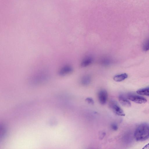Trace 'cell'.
Segmentation results:
<instances>
[{"label": "cell", "instance_id": "cell-1", "mask_svg": "<svg viewBox=\"0 0 149 149\" xmlns=\"http://www.w3.org/2000/svg\"><path fill=\"white\" fill-rule=\"evenodd\" d=\"M135 140L138 142L145 141L149 138V125L147 123L141 124L134 133Z\"/></svg>", "mask_w": 149, "mask_h": 149}, {"label": "cell", "instance_id": "cell-2", "mask_svg": "<svg viewBox=\"0 0 149 149\" xmlns=\"http://www.w3.org/2000/svg\"><path fill=\"white\" fill-rule=\"evenodd\" d=\"M128 98L129 100L131 101L139 104H145L147 101L146 99L144 97L135 95H129L128 96Z\"/></svg>", "mask_w": 149, "mask_h": 149}, {"label": "cell", "instance_id": "cell-3", "mask_svg": "<svg viewBox=\"0 0 149 149\" xmlns=\"http://www.w3.org/2000/svg\"><path fill=\"white\" fill-rule=\"evenodd\" d=\"M110 107L113 112L116 115L120 116H125V114L117 103L115 102L111 103Z\"/></svg>", "mask_w": 149, "mask_h": 149}, {"label": "cell", "instance_id": "cell-4", "mask_svg": "<svg viewBox=\"0 0 149 149\" xmlns=\"http://www.w3.org/2000/svg\"><path fill=\"white\" fill-rule=\"evenodd\" d=\"M98 98L99 103L101 104L104 105L107 103L108 94L105 90H102L99 91L98 93Z\"/></svg>", "mask_w": 149, "mask_h": 149}, {"label": "cell", "instance_id": "cell-5", "mask_svg": "<svg viewBox=\"0 0 149 149\" xmlns=\"http://www.w3.org/2000/svg\"><path fill=\"white\" fill-rule=\"evenodd\" d=\"M93 60V58L91 56H87L82 60L81 63V66L83 67L88 66L92 63Z\"/></svg>", "mask_w": 149, "mask_h": 149}, {"label": "cell", "instance_id": "cell-6", "mask_svg": "<svg viewBox=\"0 0 149 149\" xmlns=\"http://www.w3.org/2000/svg\"><path fill=\"white\" fill-rule=\"evenodd\" d=\"M119 99L120 102L123 106L127 107H129L131 106V103L123 95H120Z\"/></svg>", "mask_w": 149, "mask_h": 149}, {"label": "cell", "instance_id": "cell-7", "mask_svg": "<svg viewBox=\"0 0 149 149\" xmlns=\"http://www.w3.org/2000/svg\"><path fill=\"white\" fill-rule=\"evenodd\" d=\"M72 67L69 65L63 67L61 70L60 73L62 75H65L70 73L72 71Z\"/></svg>", "mask_w": 149, "mask_h": 149}, {"label": "cell", "instance_id": "cell-8", "mask_svg": "<svg viewBox=\"0 0 149 149\" xmlns=\"http://www.w3.org/2000/svg\"><path fill=\"white\" fill-rule=\"evenodd\" d=\"M128 77L126 73H123L115 76L113 78L114 80L117 82H120L125 80Z\"/></svg>", "mask_w": 149, "mask_h": 149}, {"label": "cell", "instance_id": "cell-9", "mask_svg": "<svg viewBox=\"0 0 149 149\" xmlns=\"http://www.w3.org/2000/svg\"><path fill=\"white\" fill-rule=\"evenodd\" d=\"M91 81V77L87 74L83 77L81 80V83L83 85L86 86L89 85Z\"/></svg>", "mask_w": 149, "mask_h": 149}, {"label": "cell", "instance_id": "cell-10", "mask_svg": "<svg viewBox=\"0 0 149 149\" xmlns=\"http://www.w3.org/2000/svg\"><path fill=\"white\" fill-rule=\"evenodd\" d=\"M136 92L140 95L149 96V87L140 89Z\"/></svg>", "mask_w": 149, "mask_h": 149}, {"label": "cell", "instance_id": "cell-11", "mask_svg": "<svg viewBox=\"0 0 149 149\" xmlns=\"http://www.w3.org/2000/svg\"><path fill=\"white\" fill-rule=\"evenodd\" d=\"M111 60L109 58L105 57L102 59L100 61L101 64L104 66H108L111 64Z\"/></svg>", "mask_w": 149, "mask_h": 149}, {"label": "cell", "instance_id": "cell-12", "mask_svg": "<svg viewBox=\"0 0 149 149\" xmlns=\"http://www.w3.org/2000/svg\"><path fill=\"white\" fill-rule=\"evenodd\" d=\"M143 49L144 51H145L149 50V39L144 43L143 45Z\"/></svg>", "mask_w": 149, "mask_h": 149}, {"label": "cell", "instance_id": "cell-13", "mask_svg": "<svg viewBox=\"0 0 149 149\" xmlns=\"http://www.w3.org/2000/svg\"><path fill=\"white\" fill-rule=\"evenodd\" d=\"M111 128L114 131H116L118 129V126L116 123H113L111 125Z\"/></svg>", "mask_w": 149, "mask_h": 149}, {"label": "cell", "instance_id": "cell-14", "mask_svg": "<svg viewBox=\"0 0 149 149\" xmlns=\"http://www.w3.org/2000/svg\"><path fill=\"white\" fill-rule=\"evenodd\" d=\"M86 101L88 103L91 104H93L94 102L93 99L90 98H87L86 99Z\"/></svg>", "mask_w": 149, "mask_h": 149}, {"label": "cell", "instance_id": "cell-15", "mask_svg": "<svg viewBox=\"0 0 149 149\" xmlns=\"http://www.w3.org/2000/svg\"><path fill=\"white\" fill-rule=\"evenodd\" d=\"M144 149H149V143L146 145L143 148Z\"/></svg>", "mask_w": 149, "mask_h": 149}]
</instances>
